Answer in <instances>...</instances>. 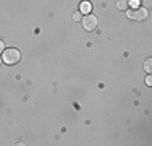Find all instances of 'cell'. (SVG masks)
Returning <instances> with one entry per match:
<instances>
[{
    "instance_id": "obj_1",
    "label": "cell",
    "mask_w": 152,
    "mask_h": 146,
    "mask_svg": "<svg viewBox=\"0 0 152 146\" xmlns=\"http://www.w3.org/2000/svg\"><path fill=\"white\" fill-rule=\"evenodd\" d=\"M20 58H21V54H20L18 49H5L3 54H2V60L5 62V63H8V65L18 63Z\"/></svg>"
},
{
    "instance_id": "obj_2",
    "label": "cell",
    "mask_w": 152,
    "mask_h": 146,
    "mask_svg": "<svg viewBox=\"0 0 152 146\" xmlns=\"http://www.w3.org/2000/svg\"><path fill=\"white\" fill-rule=\"evenodd\" d=\"M128 18L129 20H136V21H141V20H144V18L147 16V12L144 8H131V10H128Z\"/></svg>"
},
{
    "instance_id": "obj_3",
    "label": "cell",
    "mask_w": 152,
    "mask_h": 146,
    "mask_svg": "<svg viewBox=\"0 0 152 146\" xmlns=\"http://www.w3.org/2000/svg\"><path fill=\"white\" fill-rule=\"evenodd\" d=\"M81 21H83V26H84L86 31H92V29H96V26H97V18L91 13H88Z\"/></svg>"
},
{
    "instance_id": "obj_4",
    "label": "cell",
    "mask_w": 152,
    "mask_h": 146,
    "mask_svg": "<svg viewBox=\"0 0 152 146\" xmlns=\"http://www.w3.org/2000/svg\"><path fill=\"white\" fill-rule=\"evenodd\" d=\"M79 10H81V13H91L92 7H91V3H89V2H81Z\"/></svg>"
},
{
    "instance_id": "obj_5",
    "label": "cell",
    "mask_w": 152,
    "mask_h": 146,
    "mask_svg": "<svg viewBox=\"0 0 152 146\" xmlns=\"http://www.w3.org/2000/svg\"><path fill=\"white\" fill-rule=\"evenodd\" d=\"M129 0H117V8L118 10H128Z\"/></svg>"
},
{
    "instance_id": "obj_6",
    "label": "cell",
    "mask_w": 152,
    "mask_h": 146,
    "mask_svg": "<svg viewBox=\"0 0 152 146\" xmlns=\"http://www.w3.org/2000/svg\"><path fill=\"white\" fill-rule=\"evenodd\" d=\"M144 68H146V72L152 70V60H151V58H147V60L144 62Z\"/></svg>"
},
{
    "instance_id": "obj_7",
    "label": "cell",
    "mask_w": 152,
    "mask_h": 146,
    "mask_svg": "<svg viewBox=\"0 0 152 146\" xmlns=\"http://www.w3.org/2000/svg\"><path fill=\"white\" fill-rule=\"evenodd\" d=\"M73 20H75V21H81V20H83L81 13H78V12H76V13H73Z\"/></svg>"
},
{
    "instance_id": "obj_8",
    "label": "cell",
    "mask_w": 152,
    "mask_h": 146,
    "mask_svg": "<svg viewBox=\"0 0 152 146\" xmlns=\"http://www.w3.org/2000/svg\"><path fill=\"white\" fill-rule=\"evenodd\" d=\"M146 85H147V86H152V80H151V76H147V78H146Z\"/></svg>"
},
{
    "instance_id": "obj_9",
    "label": "cell",
    "mask_w": 152,
    "mask_h": 146,
    "mask_svg": "<svg viewBox=\"0 0 152 146\" xmlns=\"http://www.w3.org/2000/svg\"><path fill=\"white\" fill-rule=\"evenodd\" d=\"M5 50V44H3V41H0V52H3Z\"/></svg>"
},
{
    "instance_id": "obj_10",
    "label": "cell",
    "mask_w": 152,
    "mask_h": 146,
    "mask_svg": "<svg viewBox=\"0 0 152 146\" xmlns=\"http://www.w3.org/2000/svg\"><path fill=\"white\" fill-rule=\"evenodd\" d=\"M2 62H3V60H2V58H0V65H2Z\"/></svg>"
}]
</instances>
